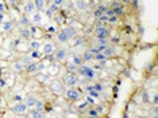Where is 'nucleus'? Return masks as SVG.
Wrapping results in <instances>:
<instances>
[{
  "label": "nucleus",
  "mask_w": 158,
  "mask_h": 118,
  "mask_svg": "<svg viewBox=\"0 0 158 118\" xmlns=\"http://www.w3.org/2000/svg\"><path fill=\"white\" fill-rule=\"evenodd\" d=\"M77 74H80L81 77H84L85 79H88V81H92V79H95L96 78L95 69L91 67V66H87V64H81V66H78Z\"/></svg>",
  "instance_id": "1"
},
{
  "label": "nucleus",
  "mask_w": 158,
  "mask_h": 118,
  "mask_svg": "<svg viewBox=\"0 0 158 118\" xmlns=\"http://www.w3.org/2000/svg\"><path fill=\"white\" fill-rule=\"evenodd\" d=\"M53 58H54L56 62H65L68 59V48L66 47H60L56 48L54 54H53Z\"/></svg>",
  "instance_id": "2"
},
{
  "label": "nucleus",
  "mask_w": 158,
  "mask_h": 118,
  "mask_svg": "<svg viewBox=\"0 0 158 118\" xmlns=\"http://www.w3.org/2000/svg\"><path fill=\"white\" fill-rule=\"evenodd\" d=\"M65 95L68 99H70V101H78V99L81 98V93L77 90L76 87H69L65 90Z\"/></svg>",
  "instance_id": "3"
},
{
  "label": "nucleus",
  "mask_w": 158,
  "mask_h": 118,
  "mask_svg": "<svg viewBox=\"0 0 158 118\" xmlns=\"http://www.w3.org/2000/svg\"><path fill=\"white\" fill-rule=\"evenodd\" d=\"M64 81H65V85H68L69 87H76L78 85V77L77 74H73V73H68L65 75V78H64Z\"/></svg>",
  "instance_id": "4"
},
{
  "label": "nucleus",
  "mask_w": 158,
  "mask_h": 118,
  "mask_svg": "<svg viewBox=\"0 0 158 118\" xmlns=\"http://www.w3.org/2000/svg\"><path fill=\"white\" fill-rule=\"evenodd\" d=\"M95 36L98 39H104V38H108L110 36V30L106 26L100 24V26L95 30Z\"/></svg>",
  "instance_id": "5"
},
{
  "label": "nucleus",
  "mask_w": 158,
  "mask_h": 118,
  "mask_svg": "<svg viewBox=\"0 0 158 118\" xmlns=\"http://www.w3.org/2000/svg\"><path fill=\"white\" fill-rule=\"evenodd\" d=\"M56 44L53 42H46V43H44L42 44V52L45 54V55H53L54 54V51H56Z\"/></svg>",
  "instance_id": "6"
},
{
  "label": "nucleus",
  "mask_w": 158,
  "mask_h": 118,
  "mask_svg": "<svg viewBox=\"0 0 158 118\" xmlns=\"http://www.w3.org/2000/svg\"><path fill=\"white\" fill-rule=\"evenodd\" d=\"M27 110H28V107L24 102H18L16 105L12 107V112L15 114H18V116H23V114H26Z\"/></svg>",
  "instance_id": "7"
},
{
  "label": "nucleus",
  "mask_w": 158,
  "mask_h": 118,
  "mask_svg": "<svg viewBox=\"0 0 158 118\" xmlns=\"http://www.w3.org/2000/svg\"><path fill=\"white\" fill-rule=\"evenodd\" d=\"M50 89H52V91L54 93V94H57V95H61L62 93H65V89H64L62 83H61V82H58V81H54V82H53L52 86H50Z\"/></svg>",
  "instance_id": "8"
},
{
  "label": "nucleus",
  "mask_w": 158,
  "mask_h": 118,
  "mask_svg": "<svg viewBox=\"0 0 158 118\" xmlns=\"http://www.w3.org/2000/svg\"><path fill=\"white\" fill-rule=\"evenodd\" d=\"M14 30V23L11 20H4L0 23V31L2 32H11Z\"/></svg>",
  "instance_id": "9"
},
{
  "label": "nucleus",
  "mask_w": 158,
  "mask_h": 118,
  "mask_svg": "<svg viewBox=\"0 0 158 118\" xmlns=\"http://www.w3.org/2000/svg\"><path fill=\"white\" fill-rule=\"evenodd\" d=\"M41 48H42V44L38 39H31V40L28 42V50H30V51H39Z\"/></svg>",
  "instance_id": "10"
},
{
  "label": "nucleus",
  "mask_w": 158,
  "mask_h": 118,
  "mask_svg": "<svg viewBox=\"0 0 158 118\" xmlns=\"http://www.w3.org/2000/svg\"><path fill=\"white\" fill-rule=\"evenodd\" d=\"M11 69L15 71V73H23V71L26 70V66H24L20 60H15V62L11 64Z\"/></svg>",
  "instance_id": "11"
},
{
  "label": "nucleus",
  "mask_w": 158,
  "mask_h": 118,
  "mask_svg": "<svg viewBox=\"0 0 158 118\" xmlns=\"http://www.w3.org/2000/svg\"><path fill=\"white\" fill-rule=\"evenodd\" d=\"M57 40H58V42L61 43V44H66V43H69L70 39L66 36V34H65V32H64L62 30H61V31L57 32Z\"/></svg>",
  "instance_id": "12"
},
{
  "label": "nucleus",
  "mask_w": 158,
  "mask_h": 118,
  "mask_svg": "<svg viewBox=\"0 0 158 118\" xmlns=\"http://www.w3.org/2000/svg\"><path fill=\"white\" fill-rule=\"evenodd\" d=\"M34 6H35V10L38 11V12H44L46 10V2L45 0H33Z\"/></svg>",
  "instance_id": "13"
},
{
  "label": "nucleus",
  "mask_w": 158,
  "mask_h": 118,
  "mask_svg": "<svg viewBox=\"0 0 158 118\" xmlns=\"http://www.w3.org/2000/svg\"><path fill=\"white\" fill-rule=\"evenodd\" d=\"M23 11H24V13H26V15H33V13H34L37 10H35V6H34L33 2H28V3H26V4H24Z\"/></svg>",
  "instance_id": "14"
},
{
  "label": "nucleus",
  "mask_w": 158,
  "mask_h": 118,
  "mask_svg": "<svg viewBox=\"0 0 158 118\" xmlns=\"http://www.w3.org/2000/svg\"><path fill=\"white\" fill-rule=\"evenodd\" d=\"M70 63L76 64V66H81V64H84V60H82L81 55H78V54H72L70 55Z\"/></svg>",
  "instance_id": "15"
},
{
  "label": "nucleus",
  "mask_w": 158,
  "mask_h": 118,
  "mask_svg": "<svg viewBox=\"0 0 158 118\" xmlns=\"http://www.w3.org/2000/svg\"><path fill=\"white\" fill-rule=\"evenodd\" d=\"M110 8L114 11V13H115V15H116V16L122 15V12H123V8H122V4H120V3H116V2H114L112 4H111Z\"/></svg>",
  "instance_id": "16"
},
{
  "label": "nucleus",
  "mask_w": 158,
  "mask_h": 118,
  "mask_svg": "<svg viewBox=\"0 0 158 118\" xmlns=\"http://www.w3.org/2000/svg\"><path fill=\"white\" fill-rule=\"evenodd\" d=\"M38 70H39V63H37V62H31L30 64L26 66V71L28 74H34V73H37Z\"/></svg>",
  "instance_id": "17"
},
{
  "label": "nucleus",
  "mask_w": 158,
  "mask_h": 118,
  "mask_svg": "<svg viewBox=\"0 0 158 118\" xmlns=\"http://www.w3.org/2000/svg\"><path fill=\"white\" fill-rule=\"evenodd\" d=\"M38 99L35 98L34 95H28L27 98H26V101H24V103L27 105L28 109H34V106H35V103H37Z\"/></svg>",
  "instance_id": "18"
},
{
  "label": "nucleus",
  "mask_w": 158,
  "mask_h": 118,
  "mask_svg": "<svg viewBox=\"0 0 158 118\" xmlns=\"http://www.w3.org/2000/svg\"><path fill=\"white\" fill-rule=\"evenodd\" d=\"M42 19H44V15H42V12H38V11H35L33 13V16H31V21L35 24H39L42 21Z\"/></svg>",
  "instance_id": "19"
},
{
  "label": "nucleus",
  "mask_w": 158,
  "mask_h": 118,
  "mask_svg": "<svg viewBox=\"0 0 158 118\" xmlns=\"http://www.w3.org/2000/svg\"><path fill=\"white\" fill-rule=\"evenodd\" d=\"M107 59H108V58H107L103 52H99V54H95V55H93V60H95V62H100L102 64L106 63Z\"/></svg>",
  "instance_id": "20"
},
{
  "label": "nucleus",
  "mask_w": 158,
  "mask_h": 118,
  "mask_svg": "<svg viewBox=\"0 0 158 118\" xmlns=\"http://www.w3.org/2000/svg\"><path fill=\"white\" fill-rule=\"evenodd\" d=\"M62 31L65 32L66 36L69 38V39H72V38L76 36V30H74L73 27H64V28H62Z\"/></svg>",
  "instance_id": "21"
},
{
  "label": "nucleus",
  "mask_w": 158,
  "mask_h": 118,
  "mask_svg": "<svg viewBox=\"0 0 158 118\" xmlns=\"http://www.w3.org/2000/svg\"><path fill=\"white\" fill-rule=\"evenodd\" d=\"M76 7H77L78 11H81V12L88 10V4H87V2H84V0H76Z\"/></svg>",
  "instance_id": "22"
},
{
  "label": "nucleus",
  "mask_w": 158,
  "mask_h": 118,
  "mask_svg": "<svg viewBox=\"0 0 158 118\" xmlns=\"http://www.w3.org/2000/svg\"><path fill=\"white\" fill-rule=\"evenodd\" d=\"M103 54L107 56V58H110V56H114L115 55V47H114V46H107L106 50L103 51Z\"/></svg>",
  "instance_id": "23"
},
{
  "label": "nucleus",
  "mask_w": 158,
  "mask_h": 118,
  "mask_svg": "<svg viewBox=\"0 0 158 118\" xmlns=\"http://www.w3.org/2000/svg\"><path fill=\"white\" fill-rule=\"evenodd\" d=\"M31 118H44V113L39 112L37 109H30V114H28Z\"/></svg>",
  "instance_id": "24"
},
{
  "label": "nucleus",
  "mask_w": 158,
  "mask_h": 118,
  "mask_svg": "<svg viewBox=\"0 0 158 118\" xmlns=\"http://www.w3.org/2000/svg\"><path fill=\"white\" fill-rule=\"evenodd\" d=\"M81 58H82V60H84V62H91V60H93V54L88 50V51H85L84 54H82Z\"/></svg>",
  "instance_id": "25"
},
{
  "label": "nucleus",
  "mask_w": 158,
  "mask_h": 118,
  "mask_svg": "<svg viewBox=\"0 0 158 118\" xmlns=\"http://www.w3.org/2000/svg\"><path fill=\"white\" fill-rule=\"evenodd\" d=\"M66 70L68 73H73V74H77V70H78V66H76V64L73 63H66Z\"/></svg>",
  "instance_id": "26"
},
{
  "label": "nucleus",
  "mask_w": 158,
  "mask_h": 118,
  "mask_svg": "<svg viewBox=\"0 0 158 118\" xmlns=\"http://www.w3.org/2000/svg\"><path fill=\"white\" fill-rule=\"evenodd\" d=\"M20 35H22L23 38H26V39L31 38V36H33V34H31V28H30V27H26V28H23V30L20 31Z\"/></svg>",
  "instance_id": "27"
},
{
  "label": "nucleus",
  "mask_w": 158,
  "mask_h": 118,
  "mask_svg": "<svg viewBox=\"0 0 158 118\" xmlns=\"http://www.w3.org/2000/svg\"><path fill=\"white\" fill-rule=\"evenodd\" d=\"M20 62H22L24 66H27V64H30L31 62H34V60H33V58L30 56V54H26V55L22 56V60H20Z\"/></svg>",
  "instance_id": "28"
},
{
  "label": "nucleus",
  "mask_w": 158,
  "mask_h": 118,
  "mask_svg": "<svg viewBox=\"0 0 158 118\" xmlns=\"http://www.w3.org/2000/svg\"><path fill=\"white\" fill-rule=\"evenodd\" d=\"M93 90H96L98 93H103L104 91V86L102 83H99V82H96V83L93 85Z\"/></svg>",
  "instance_id": "29"
},
{
  "label": "nucleus",
  "mask_w": 158,
  "mask_h": 118,
  "mask_svg": "<svg viewBox=\"0 0 158 118\" xmlns=\"http://www.w3.org/2000/svg\"><path fill=\"white\" fill-rule=\"evenodd\" d=\"M118 20H119V16L114 15V16H110V17H108V21H107V23H110V24H116Z\"/></svg>",
  "instance_id": "30"
},
{
  "label": "nucleus",
  "mask_w": 158,
  "mask_h": 118,
  "mask_svg": "<svg viewBox=\"0 0 158 118\" xmlns=\"http://www.w3.org/2000/svg\"><path fill=\"white\" fill-rule=\"evenodd\" d=\"M44 107H45L44 102H42V101H37V103H35V106H34V109H37V110H39V112H42V110H44Z\"/></svg>",
  "instance_id": "31"
},
{
  "label": "nucleus",
  "mask_w": 158,
  "mask_h": 118,
  "mask_svg": "<svg viewBox=\"0 0 158 118\" xmlns=\"http://www.w3.org/2000/svg\"><path fill=\"white\" fill-rule=\"evenodd\" d=\"M88 117H99V112L98 109H91L88 112Z\"/></svg>",
  "instance_id": "32"
},
{
  "label": "nucleus",
  "mask_w": 158,
  "mask_h": 118,
  "mask_svg": "<svg viewBox=\"0 0 158 118\" xmlns=\"http://www.w3.org/2000/svg\"><path fill=\"white\" fill-rule=\"evenodd\" d=\"M110 39L108 38H104V39H98V44H103V46H108Z\"/></svg>",
  "instance_id": "33"
},
{
  "label": "nucleus",
  "mask_w": 158,
  "mask_h": 118,
  "mask_svg": "<svg viewBox=\"0 0 158 118\" xmlns=\"http://www.w3.org/2000/svg\"><path fill=\"white\" fill-rule=\"evenodd\" d=\"M57 10H58V7L54 6V4H52V6L49 7V10H48V13H49V15H52V13H54Z\"/></svg>",
  "instance_id": "34"
},
{
  "label": "nucleus",
  "mask_w": 158,
  "mask_h": 118,
  "mask_svg": "<svg viewBox=\"0 0 158 118\" xmlns=\"http://www.w3.org/2000/svg\"><path fill=\"white\" fill-rule=\"evenodd\" d=\"M7 11V7H6V3L3 0H0V13H6Z\"/></svg>",
  "instance_id": "35"
},
{
  "label": "nucleus",
  "mask_w": 158,
  "mask_h": 118,
  "mask_svg": "<svg viewBox=\"0 0 158 118\" xmlns=\"http://www.w3.org/2000/svg\"><path fill=\"white\" fill-rule=\"evenodd\" d=\"M98 10L100 11V12H103V13H106V11L108 10V6H106V4H99V7H98Z\"/></svg>",
  "instance_id": "36"
},
{
  "label": "nucleus",
  "mask_w": 158,
  "mask_h": 118,
  "mask_svg": "<svg viewBox=\"0 0 158 118\" xmlns=\"http://www.w3.org/2000/svg\"><path fill=\"white\" fill-rule=\"evenodd\" d=\"M99 21H100V23H107V21H108V16H107L106 15V13H103V15L102 16H100L99 17V19H98Z\"/></svg>",
  "instance_id": "37"
},
{
  "label": "nucleus",
  "mask_w": 158,
  "mask_h": 118,
  "mask_svg": "<svg viewBox=\"0 0 158 118\" xmlns=\"http://www.w3.org/2000/svg\"><path fill=\"white\" fill-rule=\"evenodd\" d=\"M89 51H91L93 55H95V54H99V52H102L100 51V48H99V46H95V47H91L89 48Z\"/></svg>",
  "instance_id": "38"
},
{
  "label": "nucleus",
  "mask_w": 158,
  "mask_h": 118,
  "mask_svg": "<svg viewBox=\"0 0 158 118\" xmlns=\"http://www.w3.org/2000/svg\"><path fill=\"white\" fill-rule=\"evenodd\" d=\"M49 73L50 74H57V73H58V70H57V66H54V64H53V66H49Z\"/></svg>",
  "instance_id": "39"
},
{
  "label": "nucleus",
  "mask_w": 158,
  "mask_h": 118,
  "mask_svg": "<svg viewBox=\"0 0 158 118\" xmlns=\"http://www.w3.org/2000/svg\"><path fill=\"white\" fill-rule=\"evenodd\" d=\"M28 54H30V56L33 58V60L37 59V58H39V51H30Z\"/></svg>",
  "instance_id": "40"
},
{
  "label": "nucleus",
  "mask_w": 158,
  "mask_h": 118,
  "mask_svg": "<svg viewBox=\"0 0 158 118\" xmlns=\"http://www.w3.org/2000/svg\"><path fill=\"white\" fill-rule=\"evenodd\" d=\"M89 95L93 97V98H99V97H100V93H98L96 90H93V89H92V90L89 91Z\"/></svg>",
  "instance_id": "41"
},
{
  "label": "nucleus",
  "mask_w": 158,
  "mask_h": 118,
  "mask_svg": "<svg viewBox=\"0 0 158 118\" xmlns=\"http://www.w3.org/2000/svg\"><path fill=\"white\" fill-rule=\"evenodd\" d=\"M102 15H103V12H100L99 10H95V11H93V16H95L96 19H99V17L102 16Z\"/></svg>",
  "instance_id": "42"
},
{
  "label": "nucleus",
  "mask_w": 158,
  "mask_h": 118,
  "mask_svg": "<svg viewBox=\"0 0 158 118\" xmlns=\"http://www.w3.org/2000/svg\"><path fill=\"white\" fill-rule=\"evenodd\" d=\"M64 2H65V0H53V4L57 6V7H60V6L64 4Z\"/></svg>",
  "instance_id": "43"
},
{
  "label": "nucleus",
  "mask_w": 158,
  "mask_h": 118,
  "mask_svg": "<svg viewBox=\"0 0 158 118\" xmlns=\"http://www.w3.org/2000/svg\"><path fill=\"white\" fill-rule=\"evenodd\" d=\"M106 15H107V16H108V17H110V16H114V15H115V13H114V11H112V10H111V8H110V7H108V10H107V11H106Z\"/></svg>",
  "instance_id": "44"
},
{
  "label": "nucleus",
  "mask_w": 158,
  "mask_h": 118,
  "mask_svg": "<svg viewBox=\"0 0 158 118\" xmlns=\"http://www.w3.org/2000/svg\"><path fill=\"white\" fill-rule=\"evenodd\" d=\"M153 105L154 106L158 105V97H157V94H154V97H153Z\"/></svg>",
  "instance_id": "45"
},
{
  "label": "nucleus",
  "mask_w": 158,
  "mask_h": 118,
  "mask_svg": "<svg viewBox=\"0 0 158 118\" xmlns=\"http://www.w3.org/2000/svg\"><path fill=\"white\" fill-rule=\"evenodd\" d=\"M4 20H6V15L4 13H0V23H3Z\"/></svg>",
  "instance_id": "46"
},
{
  "label": "nucleus",
  "mask_w": 158,
  "mask_h": 118,
  "mask_svg": "<svg viewBox=\"0 0 158 118\" xmlns=\"http://www.w3.org/2000/svg\"><path fill=\"white\" fill-rule=\"evenodd\" d=\"M87 101H88V103H91V105H93V103H95V101H93V98H92V97H88V98H87Z\"/></svg>",
  "instance_id": "47"
},
{
  "label": "nucleus",
  "mask_w": 158,
  "mask_h": 118,
  "mask_svg": "<svg viewBox=\"0 0 158 118\" xmlns=\"http://www.w3.org/2000/svg\"><path fill=\"white\" fill-rule=\"evenodd\" d=\"M27 23H28V20L26 19V17H23V19L20 20V24H27Z\"/></svg>",
  "instance_id": "48"
},
{
  "label": "nucleus",
  "mask_w": 158,
  "mask_h": 118,
  "mask_svg": "<svg viewBox=\"0 0 158 118\" xmlns=\"http://www.w3.org/2000/svg\"><path fill=\"white\" fill-rule=\"evenodd\" d=\"M15 101H18V102H22V97H20V95H16V97H15Z\"/></svg>",
  "instance_id": "49"
},
{
  "label": "nucleus",
  "mask_w": 158,
  "mask_h": 118,
  "mask_svg": "<svg viewBox=\"0 0 158 118\" xmlns=\"http://www.w3.org/2000/svg\"><path fill=\"white\" fill-rule=\"evenodd\" d=\"M4 86H6L4 79H0V87H4Z\"/></svg>",
  "instance_id": "50"
},
{
  "label": "nucleus",
  "mask_w": 158,
  "mask_h": 118,
  "mask_svg": "<svg viewBox=\"0 0 158 118\" xmlns=\"http://www.w3.org/2000/svg\"><path fill=\"white\" fill-rule=\"evenodd\" d=\"M48 31H49V32H56V28L52 26V27H49V28H48Z\"/></svg>",
  "instance_id": "51"
},
{
  "label": "nucleus",
  "mask_w": 158,
  "mask_h": 118,
  "mask_svg": "<svg viewBox=\"0 0 158 118\" xmlns=\"http://www.w3.org/2000/svg\"><path fill=\"white\" fill-rule=\"evenodd\" d=\"M20 118H31V117H30V116H26V114H23V116L20 117Z\"/></svg>",
  "instance_id": "52"
},
{
  "label": "nucleus",
  "mask_w": 158,
  "mask_h": 118,
  "mask_svg": "<svg viewBox=\"0 0 158 118\" xmlns=\"http://www.w3.org/2000/svg\"><path fill=\"white\" fill-rule=\"evenodd\" d=\"M8 2H10V3H15L16 0H8Z\"/></svg>",
  "instance_id": "53"
},
{
  "label": "nucleus",
  "mask_w": 158,
  "mask_h": 118,
  "mask_svg": "<svg viewBox=\"0 0 158 118\" xmlns=\"http://www.w3.org/2000/svg\"><path fill=\"white\" fill-rule=\"evenodd\" d=\"M152 118H157V114H153V117Z\"/></svg>",
  "instance_id": "54"
},
{
  "label": "nucleus",
  "mask_w": 158,
  "mask_h": 118,
  "mask_svg": "<svg viewBox=\"0 0 158 118\" xmlns=\"http://www.w3.org/2000/svg\"><path fill=\"white\" fill-rule=\"evenodd\" d=\"M88 118H99V117H88Z\"/></svg>",
  "instance_id": "55"
},
{
  "label": "nucleus",
  "mask_w": 158,
  "mask_h": 118,
  "mask_svg": "<svg viewBox=\"0 0 158 118\" xmlns=\"http://www.w3.org/2000/svg\"><path fill=\"white\" fill-rule=\"evenodd\" d=\"M45 2H46V3H48V2H50V0H45Z\"/></svg>",
  "instance_id": "56"
},
{
  "label": "nucleus",
  "mask_w": 158,
  "mask_h": 118,
  "mask_svg": "<svg viewBox=\"0 0 158 118\" xmlns=\"http://www.w3.org/2000/svg\"><path fill=\"white\" fill-rule=\"evenodd\" d=\"M0 66H2V62H0Z\"/></svg>",
  "instance_id": "57"
}]
</instances>
